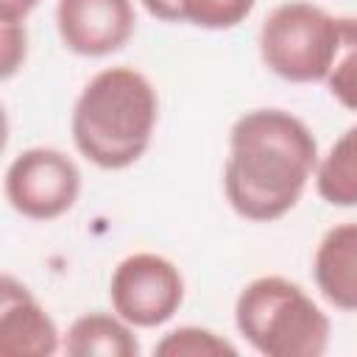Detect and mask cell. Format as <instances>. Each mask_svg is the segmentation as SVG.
Masks as SVG:
<instances>
[{
    "instance_id": "6da1fadb",
    "label": "cell",
    "mask_w": 357,
    "mask_h": 357,
    "mask_svg": "<svg viewBox=\"0 0 357 357\" xmlns=\"http://www.w3.org/2000/svg\"><path fill=\"white\" fill-rule=\"evenodd\" d=\"M318 170V142L284 109L245 112L229 134L223 192L231 209L257 223L287 215Z\"/></svg>"
},
{
    "instance_id": "7a4b0ae2",
    "label": "cell",
    "mask_w": 357,
    "mask_h": 357,
    "mask_svg": "<svg viewBox=\"0 0 357 357\" xmlns=\"http://www.w3.org/2000/svg\"><path fill=\"white\" fill-rule=\"evenodd\" d=\"M156 117L153 84L134 67H106L73 106V142L100 170H123L148 151Z\"/></svg>"
},
{
    "instance_id": "3957f363",
    "label": "cell",
    "mask_w": 357,
    "mask_h": 357,
    "mask_svg": "<svg viewBox=\"0 0 357 357\" xmlns=\"http://www.w3.org/2000/svg\"><path fill=\"white\" fill-rule=\"evenodd\" d=\"M240 335L265 357H321L329 349L326 312L290 279L259 276L234 304Z\"/></svg>"
},
{
    "instance_id": "277c9868",
    "label": "cell",
    "mask_w": 357,
    "mask_h": 357,
    "mask_svg": "<svg viewBox=\"0 0 357 357\" xmlns=\"http://www.w3.org/2000/svg\"><path fill=\"white\" fill-rule=\"evenodd\" d=\"M337 42V20L304 0L276 6L259 28V56L265 67L293 84L324 81L335 61Z\"/></svg>"
},
{
    "instance_id": "5b68a950",
    "label": "cell",
    "mask_w": 357,
    "mask_h": 357,
    "mask_svg": "<svg viewBox=\"0 0 357 357\" xmlns=\"http://www.w3.org/2000/svg\"><path fill=\"white\" fill-rule=\"evenodd\" d=\"M109 298L114 312L131 326H162L184 301V279L162 254H131L114 268Z\"/></svg>"
},
{
    "instance_id": "8992f818",
    "label": "cell",
    "mask_w": 357,
    "mask_h": 357,
    "mask_svg": "<svg viewBox=\"0 0 357 357\" xmlns=\"http://www.w3.org/2000/svg\"><path fill=\"white\" fill-rule=\"evenodd\" d=\"M81 192L78 165L56 148H28L6 170L8 204L31 220H53L73 209Z\"/></svg>"
},
{
    "instance_id": "52a82bcc",
    "label": "cell",
    "mask_w": 357,
    "mask_h": 357,
    "mask_svg": "<svg viewBox=\"0 0 357 357\" xmlns=\"http://www.w3.org/2000/svg\"><path fill=\"white\" fill-rule=\"evenodd\" d=\"M56 25L67 50L100 59L126 47L137 14L131 0H59Z\"/></svg>"
},
{
    "instance_id": "ba28073f",
    "label": "cell",
    "mask_w": 357,
    "mask_h": 357,
    "mask_svg": "<svg viewBox=\"0 0 357 357\" xmlns=\"http://www.w3.org/2000/svg\"><path fill=\"white\" fill-rule=\"evenodd\" d=\"M0 351L17 357H50L59 349V329L45 307L14 276L0 284Z\"/></svg>"
},
{
    "instance_id": "9c48e42d",
    "label": "cell",
    "mask_w": 357,
    "mask_h": 357,
    "mask_svg": "<svg viewBox=\"0 0 357 357\" xmlns=\"http://www.w3.org/2000/svg\"><path fill=\"white\" fill-rule=\"evenodd\" d=\"M312 273L321 296L332 307L357 310V223H337L321 237Z\"/></svg>"
},
{
    "instance_id": "30bf717a",
    "label": "cell",
    "mask_w": 357,
    "mask_h": 357,
    "mask_svg": "<svg viewBox=\"0 0 357 357\" xmlns=\"http://www.w3.org/2000/svg\"><path fill=\"white\" fill-rule=\"evenodd\" d=\"M64 351L70 357H137L139 343L120 315L86 312L70 324Z\"/></svg>"
},
{
    "instance_id": "8fae6325",
    "label": "cell",
    "mask_w": 357,
    "mask_h": 357,
    "mask_svg": "<svg viewBox=\"0 0 357 357\" xmlns=\"http://www.w3.org/2000/svg\"><path fill=\"white\" fill-rule=\"evenodd\" d=\"M315 190L332 206H357V126L346 128L318 162Z\"/></svg>"
},
{
    "instance_id": "7c38bea8",
    "label": "cell",
    "mask_w": 357,
    "mask_h": 357,
    "mask_svg": "<svg viewBox=\"0 0 357 357\" xmlns=\"http://www.w3.org/2000/svg\"><path fill=\"white\" fill-rule=\"evenodd\" d=\"M337 28H340L337 53L324 81L340 106L357 112V20L337 17Z\"/></svg>"
},
{
    "instance_id": "4fadbf2b",
    "label": "cell",
    "mask_w": 357,
    "mask_h": 357,
    "mask_svg": "<svg viewBox=\"0 0 357 357\" xmlns=\"http://www.w3.org/2000/svg\"><path fill=\"white\" fill-rule=\"evenodd\" d=\"M153 354L159 357H220V354L234 357L237 349L226 337L215 335L212 329L178 326L153 346Z\"/></svg>"
},
{
    "instance_id": "5bb4252c",
    "label": "cell",
    "mask_w": 357,
    "mask_h": 357,
    "mask_svg": "<svg viewBox=\"0 0 357 357\" xmlns=\"http://www.w3.org/2000/svg\"><path fill=\"white\" fill-rule=\"evenodd\" d=\"M257 0H181V20L206 31H226L240 25Z\"/></svg>"
},
{
    "instance_id": "9a60e30c",
    "label": "cell",
    "mask_w": 357,
    "mask_h": 357,
    "mask_svg": "<svg viewBox=\"0 0 357 357\" xmlns=\"http://www.w3.org/2000/svg\"><path fill=\"white\" fill-rule=\"evenodd\" d=\"M0 59L3 78H11L25 61V28L22 22H0Z\"/></svg>"
},
{
    "instance_id": "2e32d148",
    "label": "cell",
    "mask_w": 357,
    "mask_h": 357,
    "mask_svg": "<svg viewBox=\"0 0 357 357\" xmlns=\"http://www.w3.org/2000/svg\"><path fill=\"white\" fill-rule=\"evenodd\" d=\"M145 11L162 22H184L181 20V0H142Z\"/></svg>"
},
{
    "instance_id": "e0dca14e",
    "label": "cell",
    "mask_w": 357,
    "mask_h": 357,
    "mask_svg": "<svg viewBox=\"0 0 357 357\" xmlns=\"http://www.w3.org/2000/svg\"><path fill=\"white\" fill-rule=\"evenodd\" d=\"M39 0H0V22H22Z\"/></svg>"
}]
</instances>
